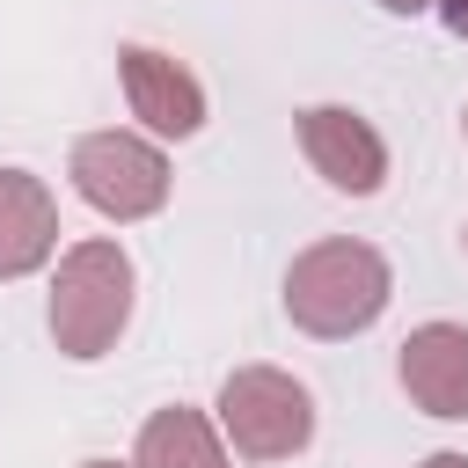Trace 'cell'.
<instances>
[{
    "mask_svg": "<svg viewBox=\"0 0 468 468\" xmlns=\"http://www.w3.org/2000/svg\"><path fill=\"white\" fill-rule=\"evenodd\" d=\"M58 256V197L29 168H0V278H29Z\"/></svg>",
    "mask_w": 468,
    "mask_h": 468,
    "instance_id": "cell-8",
    "label": "cell"
},
{
    "mask_svg": "<svg viewBox=\"0 0 468 468\" xmlns=\"http://www.w3.org/2000/svg\"><path fill=\"white\" fill-rule=\"evenodd\" d=\"M461 139H468V110H461Z\"/></svg>",
    "mask_w": 468,
    "mask_h": 468,
    "instance_id": "cell-14",
    "label": "cell"
},
{
    "mask_svg": "<svg viewBox=\"0 0 468 468\" xmlns=\"http://www.w3.org/2000/svg\"><path fill=\"white\" fill-rule=\"evenodd\" d=\"M461 249H468V227H461Z\"/></svg>",
    "mask_w": 468,
    "mask_h": 468,
    "instance_id": "cell-15",
    "label": "cell"
},
{
    "mask_svg": "<svg viewBox=\"0 0 468 468\" xmlns=\"http://www.w3.org/2000/svg\"><path fill=\"white\" fill-rule=\"evenodd\" d=\"M132 285H139V278H132V256H124L110 234H88V241L58 249L51 307H44L51 344H58L66 358H80V366L110 358L117 336H124V322H132Z\"/></svg>",
    "mask_w": 468,
    "mask_h": 468,
    "instance_id": "cell-2",
    "label": "cell"
},
{
    "mask_svg": "<svg viewBox=\"0 0 468 468\" xmlns=\"http://www.w3.org/2000/svg\"><path fill=\"white\" fill-rule=\"evenodd\" d=\"M132 468H234V446H227L219 417H205L190 402H168V410H154L139 424Z\"/></svg>",
    "mask_w": 468,
    "mask_h": 468,
    "instance_id": "cell-9",
    "label": "cell"
},
{
    "mask_svg": "<svg viewBox=\"0 0 468 468\" xmlns=\"http://www.w3.org/2000/svg\"><path fill=\"white\" fill-rule=\"evenodd\" d=\"M80 468H132V461H80Z\"/></svg>",
    "mask_w": 468,
    "mask_h": 468,
    "instance_id": "cell-13",
    "label": "cell"
},
{
    "mask_svg": "<svg viewBox=\"0 0 468 468\" xmlns=\"http://www.w3.org/2000/svg\"><path fill=\"white\" fill-rule=\"evenodd\" d=\"M417 468H468V453H453V446H446V453H424Z\"/></svg>",
    "mask_w": 468,
    "mask_h": 468,
    "instance_id": "cell-11",
    "label": "cell"
},
{
    "mask_svg": "<svg viewBox=\"0 0 468 468\" xmlns=\"http://www.w3.org/2000/svg\"><path fill=\"white\" fill-rule=\"evenodd\" d=\"M234 461H292L314 439V395L285 366H234L212 402Z\"/></svg>",
    "mask_w": 468,
    "mask_h": 468,
    "instance_id": "cell-4",
    "label": "cell"
},
{
    "mask_svg": "<svg viewBox=\"0 0 468 468\" xmlns=\"http://www.w3.org/2000/svg\"><path fill=\"white\" fill-rule=\"evenodd\" d=\"M431 7H439V22H446L453 37H468V0H431Z\"/></svg>",
    "mask_w": 468,
    "mask_h": 468,
    "instance_id": "cell-10",
    "label": "cell"
},
{
    "mask_svg": "<svg viewBox=\"0 0 468 468\" xmlns=\"http://www.w3.org/2000/svg\"><path fill=\"white\" fill-rule=\"evenodd\" d=\"M292 132H300L307 168H314L329 190L373 197V190L388 183V139H380L358 110H344V102H307V110L292 117Z\"/></svg>",
    "mask_w": 468,
    "mask_h": 468,
    "instance_id": "cell-5",
    "label": "cell"
},
{
    "mask_svg": "<svg viewBox=\"0 0 468 468\" xmlns=\"http://www.w3.org/2000/svg\"><path fill=\"white\" fill-rule=\"evenodd\" d=\"M66 176H73L80 205L102 212V219H117V227L154 219V212L168 205V190H176L161 139H154V132H124V124H110V132H80L73 154H66Z\"/></svg>",
    "mask_w": 468,
    "mask_h": 468,
    "instance_id": "cell-3",
    "label": "cell"
},
{
    "mask_svg": "<svg viewBox=\"0 0 468 468\" xmlns=\"http://www.w3.org/2000/svg\"><path fill=\"white\" fill-rule=\"evenodd\" d=\"M395 380L402 395L439 417V424H461L468 417V322H424L402 336V358H395Z\"/></svg>",
    "mask_w": 468,
    "mask_h": 468,
    "instance_id": "cell-7",
    "label": "cell"
},
{
    "mask_svg": "<svg viewBox=\"0 0 468 468\" xmlns=\"http://www.w3.org/2000/svg\"><path fill=\"white\" fill-rule=\"evenodd\" d=\"M388 300H395L388 256L373 241H351V234L300 249L292 271H285V314H292V329H307L322 344H344V336L373 329L388 314Z\"/></svg>",
    "mask_w": 468,
    "mask_h": 468,
    "instance_id": "cell-1",
    "label": "cell"
},
{
    "mask_svg": "<svg viewBox=\"0 0 468 468\" xmlns=\"http://www.w3.org/2000/svg\"><path fill=\"white\" fill-rule=\"evenodd\" d=\"M117 80H124L132 117L154 139H197L205 132V88H197V73L183 58H168L154 44H124L117 51Z\"/></svg>",
    "mask_w": 468,
    "mask_h": 468,
    "instance_id": "cell-6",
    "label": "cell"
},
{
    "mask_svg": "<svg viewBox=\"0 0 468 468\" xmlns=\"http://www.w3.org/2000/svg\"><path fill=\"white\" fill-rule=\"evenodd\" d=\"M380 7H388V15H424L431 0H380Z\"/></svg>",
    "mask_w": 468,
    "mask_h": 468,
    "instance_id": "cell-12",
    "label": "cell"
}]
</instances>
